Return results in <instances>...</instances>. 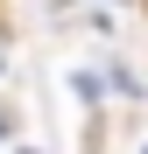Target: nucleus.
<instances>
[{
  "label": "nucleus",
  "mask_w": 148,
  "mask_h": 154,
  "mask_svg": "<svg viewBox=\"0 0 148 154\" xmlns=\"http://www.w3.org/2000/svg\"><path fill=\"white\" fill-rule=\"evenodd\" d=\"M0 140H7V112H0Z\"/></svg>",
  "instance_id": "f257e3e1"
},
{
  "label": "nucleus",
  "mask_w": 148,
  "mask_h": 154,
  "mask_svg": "<svg viewBox=\"0 0 148 154\" xmlns=\"http://www.w3.org/2000/svg\"><path fill=\"white\" fill-rule=\"evenodd\" d=\"M0 63H7V35H0Z\"/></svg>",
  "instance_id": "f03ea898"
},
{
  "label": "nucleus",
  "mask_w": 148,
  "mask_h": 154,
  "mask_svg": "<svg viewBox=\"0 0 148 154\" xmlns=\"http://www.w3.org/2000/svg\"><path fill=\"white\" fill-rule=\"evenodd\" d=\"M141 154H148V147H141Z\"/></svg>",
  "instance_id": "7ed1b4c3"
}]
</instances>
